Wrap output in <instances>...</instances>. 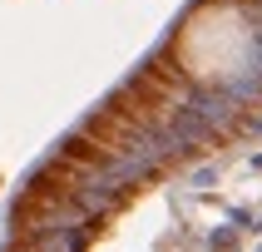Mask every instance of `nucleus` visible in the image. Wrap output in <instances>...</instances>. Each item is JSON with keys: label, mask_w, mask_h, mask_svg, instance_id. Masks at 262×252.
<instances>
[{"label": "nucleus", "mask_w": 262, "mask_h": 252, "mask_svg": "<svg viewBox=\"0 0 262 252\" xmlns=\"http://www.w3.org/2000/svg\"><path fill=\"white\" fill-rule=\"evenodd\" d=\"M252 25L248 15L233 10L228 0H208L183 20L173 40V59L188 79H203V84H233L252 70Z\"/></svg>", "instance_id": "obj_1"}]
</instances>
